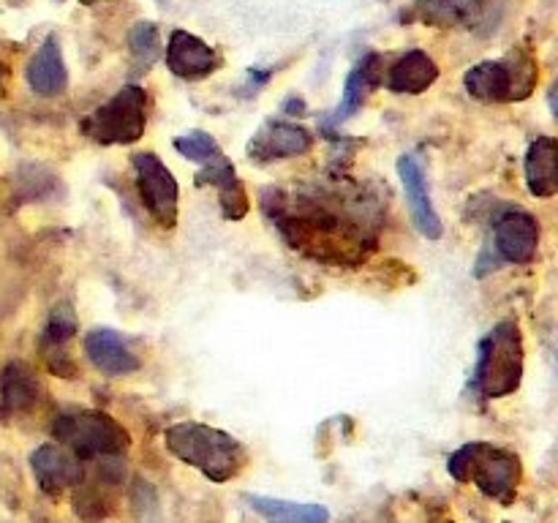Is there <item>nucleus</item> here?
<instances>
[{
	"label": "nucleus",
	"instance_id": "5",
	"mask_svg": "<svg viewBox=\"0 0 558 523\" xmlns=\"http://www.w3.org/2000/svg\"><path fill=\"white\" fill-rule=\"evenodd\" d=\"M463 85L469 96L485 104L523 101L537 85V60L523 49L507 54L505 60H485L466 71Z\"/></svg>",
	"mask_w": 558,
	"mask_h": 523
},
{
	"label": "nucleus",
	"instance_id": "4",
	"mask_svg": "<svg viewBox=\"0 0 558 523\" xmlns=\"http://www.w3.org/2000/svg\"><path fill=\"white\" fill-rule=\"evenodd\" d=\"M523 381V336L518 321L507 319L490 330L480 346L477 387L485 398H507Z\"/></svg>",
	"mask_w": 558,
	"mask_h": 523
},
{
	"label": "nucleus",
	"instance_id": "20",
	"mask_svg": "<svg viewBox=\"0 0 558 523\" xmlns=\"http://www.w3.org/2000/svg\"><path fill=\"white\" fill-rule=\"evenodd\" d=\"M36 401L38 385L31 376V370L22 363L5 365L3 376H0V412L14 417V414H22L36 406Z\"/></svg>",
	"mask_w": 558,
	"mask_h": 523
},
{
	"label": "nucleus",
	"instance_id": "8",
	"mask_svg": "<svg viewBox=\"0 0 558 523\" xmlns=\"http://www.w3.org/2000/svg\"><path fill=\"white\" fill-rule=\"evenodd\" d=\"M96 466H82L80 483L74 485V512L85 521H101L114 510L125 469L118 463V455L93 458Z\"/></svg>",
	"mask_w": 558,
	"mask_h": 523
},
{
	"label": "nucleus",
	"instance_id": "18",
	"mask_svg": "<svg viewBox=\"0 0 558 523\" xmlns=\"http://www.w3.org/2000/svg\"><path fill=\"white\" fill-rule=\"evenodd\" d=\"M558 142L554 136H537L526 153V185L537 199H550L558 191Z\"/></svg>",
	"mask_w": 558,
	"mask_h": 523
},
{
	"label": "nucleus",
	"instance_id": "19",
	"mask_svg": "<svg viewBox=\"0 0 558 523\" xmlns=\"http://www.w3.org/2000/svg\"><path fill=\"white\" fill-rule=\"evenodd\" d=\"M439 80V65L430 58L428 52H407L396 65L390 69V85L392 93H409V96H420V93L428 90L434 82Z\"/></svg>",
	"mask_w": 558,
	"mask_h": 523
},
{
	"label": "nucleus",
	"instance_id": "7",
	"mask_svg": "<svg viewBox=\"0 0 558 523\" xmlns=\"http://www.w3.org/2000/svg\"><path fill=\"white\" fill-rule=\"evenodd\" d=\"M131 167H134L136 191L150 212L153 221L163 229H172L178 223V199L180 188L174 174L169 172L167 163L156 156V153H134L131 156Z\"/></svg>",
	"mask_w": 558,
	"mask_h": 523
},
{
	"label": "nucleus",
	"instance_id": "11",
	"mask_svg": "<svg viewBox=\"0 0 558 523\" xmlns=\"http://www.w3.org/2000/svg\"><path fill=\"white\" fill-rule=\"evenodd\" d=\"M398 174H401L403 194H407L409 210H412V221L417 227V232L428 240H441L445 227H441V218L436 212L434 202H430L428 185H425V172L420 167V161L414 156H401L398 158Z\"/></svg>",
	"mask_w": 558,
	"mask_h": 523
},
{
	"label": "nucleus",
	"instance_id": "1",
	"mask_svg": "<svg viewBox=\"0 0 558 523\" xmlns=\"http://www.w3.org/2000/svg\"><path fill=\"white\" fill-rule=\"evenodd\" d=\"M163 445L178 461L199 469L210 483L223 485L238 477L248 463L245 447L232 434L202 423H178L167 428Z\"/></svg>",
	"mask_w": 558,
	"mask_h": 523
},
{
	"label": "nucleus",
	"instance_id": "6",
	"mask_svg": "<svg viewBox=\"0 0 558 523\" xmlns=\"http://www.w3.org/2000/svg\"><path fill=\"white\" fill-rule=\"evenodd\" d=\"M147 125V93L140 85H123L107 104L93 109L80 123L82 134L98 145H134Z\"/></svg>",
	"mask_w": 558,
	"mask_h": 523
},
{
	"label": "nucleus",
	"instance_id": "2",
	"mask_svg": "<svg viewBox=\"0 0 558 523\" xmlns=\"http://www.w3.org/2000/svg\"><path fill=\"white\" fill-rule=\"evenodd\" d=\"M447 472L458 483H474L488 499L501 501V504H512L523 477L521 458L488 441H472L452 452Z\"/></svg>",
	"mask_w": 558,
	"mask_h": 523
},
{
	"label": "nucleus",
	"instance_id": "13",
	"mask_svg": "<svg viewBox=\"0 0 558 523\" xmlns=\"http://www.w3.org/2000/svg\"><path fill=\"white\" fill-rule=\"evenodd\" d=\"M31 469L44 494L60 496L80 483L82 461L60 445H41L38 450H33Z\"/></svg>",
	"mask_w": 558,
	"mask_h": 523
},
{
	"label": "nucleus",
	"instance_id": "17",
	"mask_svg": "<svg viewBox=\"0 0 558 523\" xmlns=\"http://www.w3.org/2000/svg\"><path fill=\"white\" fill-rule=\"evenodd\" d=\"M27 85L33 87V93H38L44 98L65 93V87H69V71H65L63 49H60L58 36H49L31 58V63H27Z\"/></svg>",
	"mask_w": 558,
	"mask_h": 523
},
{
	"label": "nucleus",
	"instance_id": "9",
	"mask_svg": "<svg viewBox=\"0 0 558 523\" xmlns=\"http://www.w3.org/2000/svg\"><path fill=\"white\" fill-rule=\"evenodd\" d=\"M167 69L174 76L189 82H199L221 69V58L210 44L189 31H172L167 44Z\"/></svg>",
	"mask_w": 558,
	"mask_h": 523
},
{
	"label": "nucleus",
	"instance_id": "23",
	"mask_svg": "<svg viewBox=\"0 0 558 523\" xmlns=\"http://www.w3.org/2000/svg\"><path fill=\"white\" fill-rule=\"evenodd\" d=\"M251 507L272 523H327L330 512L322 504H294V501L267 499V496H248Z\"/></svg>",
	"mask_w": 558,
	"mask_h": 523
},
{
	"label": "nucleus",
	"instance_id": "21",
	"mask_svg": "<svg viewBox=\"0 0 558 523\" xmlns=\"http://www.w3.org/2000/svg\"><path fill=\"white\" fill-rule=\"evenodd\" d=\"M483 9L485 0H417V16L434 27H469Z\"/></svg>",
	"mask_w": 558,
	"mask_h": 523
},
{
	"label": "nucleus",
	"instance_id": "15",
	"mask_svg": "<svg viewBox=\"0 0 558 523\" xmlns=\"http://www.w3.org/2000/svg\"><path fill=\"white\" fill-rule=\"evenodd\" d=\"M85 354L101 374L129 376L140 368V357L129 349V343L109 327H96L85 336Z\"/></svg>",
	"mask_w": 558,
	"mask_h": 523
},
{
	"label": "nucleus",
	"instance_id": "24",
	"mask_svg": "<svg viewBox=\"0 0 558 523\" xmlns=\"http://www.w3.org/2000/svg\"><path fill=\"white\" fill-rule=\"evenodd\" d=\"M174 150L196 163H213L218 161V158H223L221 145H218L216 136H210L207 131H189V134H180L178 139H174Z\"/></svg>",
	"mask_w": 558,
	"mask_h": 523
},
{
	"label": "nucleus",
	"instance_id": "3",
	"mask_svg": "<svg viewBox=\"0 0 558 523\" xmlns=\"http://www.w3.org/2000/svg\"><path fill=\"white\" fill-rule=\"evenodd\" d=\"M52 436L69 447L80 461L93 458L123 455L131 447V434L107 412L80 409V412L60 414L52 423Z\"/></svg>",
	"mask_w": 558,
	"mask_h": 523
},
{
	"label": "nucleus",
	"instance_id": "10",
	"mask_svg": "<svg viewBox=\"0 0 558 523\" xmlns=\"http://www.w3.org/2000/svg\"><path fill=\"white\" fill-rule=\"evenodd\" d=\"M314 147V134L294 123H265L248 142V156L256 163L305 156Z\"/></svg>",
	"mask_w": 558,
	"mask_h": 523
},
{
	"label": "nucleus",
	"instance_id": "14",
	"mask_svg": "<svg viewBox=\"0 0 558 523\" xmlns=\"http://www.w3.org/2000/svg\"><path fill=\"white\" fill-rule=\"evenodd\" d=\"M80 325H76V314L71 305H54L52 316L47 321V330H44L41 349L44 360H47L49 370L54 376H63V379H71L76 374V365L69 354V341L76 336Z\"/></svg>",
	"mask_w": 558,
	"mask_h": 523
},
{
	"label": "nucleus",
	"instance_id": "16",
	"mask_svg": "<svg viewBox=\"0 0 558 523\" xmlns=\"http://www.w3.org/2000/svg\"><path fill=\"white\" fill-rule=\"evenodd\" d=\"M196 185H213L218 191V205H221L227 221H240V218L248 216V194H245V185L240 183L238 172L227 161V156L213 163H205V169L196 174Z\"/></svg>",
	"mask_w": 558,
	"mask_h": 523
},
{
	"label": "nucleus",
	"instance_id": "25",
	"mask_svg": "<svg viewBox=\"0 0 558 523\" xmlns=\"http://www.w3.org/2000/svg\"><path fill=\"white\" fill-rule=\"evenodd\" d=\"M131 52H134L136 63L145 65H153V60L158 58V49H161V41H158V27L153 25V22H140V25L131 31Z\"/></svg>",
	"mask_w": 558,
	"mask_h": 523
},
{
	"label": "nucleus",
	"instance_id": "12",
	"mask_svg": "<svg viewBox=\"0 0 558 523\" xmlns=\"http://www.w3.org/2000/svg\"><path fill=\"white\" fill-rule=\"evenodd\" d=\"M539 245V223L532 212L510 210L496 223V251L505 262L512 265H526L537 256Z\"/></svg>",
	"mask_w": 558,
	"mask_h": 523
},
{
	"label": "nucleus",
	"instance_id": "26",
	"mask_svg": "<svg viewBox=\"0 0 558 523\" xmlns=\"http://www.w3.org/2000/svg\"><path fill=\"white\" fill-rule=\"evenodd\" d=\"M5 87H9V69H5V63L0 60V98L5 96Z\"/></svg>",
	"mask_w": 558,
	"mask_h": 523
},
{
	"label": "nucleus",
	"instance_id": "22",
	"mask_svg": "<svg viewBox=\"0 0 558 523\" xmlns=\"http://www.w3.org/2000/svg\"><path fill=\"white\" fill-rule=\"evenodd\" d=\"M379 65H381L379 54H368V58H365L363 63L352 71V74H349L347 87H343V101L338 104V112H336V118H332V123H343V120L352 118V114L363 107L365 98H368V93L374 90L381 80Z\"/></svg>",
	"mask_w": 558,
	"mask_h": 523
},
{
	"label": "nucleus",
	"instance_id": "27",
	"mask_svg": "<svg viewBox=\"0 0 558 523\" xmlns=\"http://www.w3.org/2000/svg\"><path fill=\"white\" fill-rule=\"evenodd\" d=\"M80 3H85V5H96V3H101V0H80Z\"/></svg>",
	"mask_w": 558,
	"mask_h": 523
}]
</instances>
